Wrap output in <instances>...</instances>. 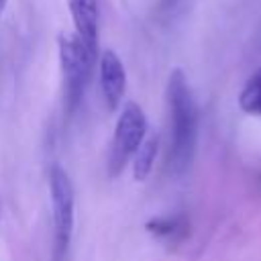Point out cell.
<instances>
[{
    "instance_id": "cell-5",
    "label": "cell",
    "mask_w": 261,
    "mask_h": 261,
    "mask_svg": "<svg viewBox=\"0 0 261 261\" xmlns=\"http://www.w3.org/2000/svg\"><path fill=\"white\" fill-rule=\"evenodd\" d=\"M98 73H100V90H102L104 102L108 110H116L126 90V71L120 57L112 49H106L100 53Z\"/></svg>"
},
{
    "instance_id": "cell-1",
    "label": "cell",
    "mask_w": 261,
    "mask_h": 261,
    "mask_svg": "<svg viewBox=\"0 0 261 261\" xmlns=\"http://www.w3.org/2000/svg\"><path fill=\"white\" fill-rule=\"evenodd\" d=\"M167 110H169V151L167 171L181 175L194 159L198 143V108L186 73L175 67L167 80Z\"/></svg>"
},
{
    "instance_id": "cell-11",
    "label": "cell",
    "mask_w": 261,
    "mask_h": 261,
    "mask_svg": "<svg viewBox=\"0 0 261 261\" xmlns=\"http://www.w3.org/2000/svg\"><path fill=\"white\" fill-rule=\"evenodd\" d=\"M6 4H8V0H0V20H2V14L6 10Z\"/></svg>"
},
{
    "instance_id": "cell-3",
    "label": "cell",
    "mask_w": 261,
    "mask_h": 261,
    "mask_svg": "<svg viewBox=\"0 0 261 261\" xmlns=\"http://www.w3.org/2000/svg\"><path fill=\"white\" fill-rule=\"evenodd\" d=\"M49 192L53 208V253L51 261H65L71 232H73V206L75 194L67 171L61 165H51L49 169Z\"/></svg>"
},
{
    "instance_id": "cell-10",
    "label": "cell",
    "mask_w": 261,
    "mask_h": 261,
    "mask_svg": "<svg viewBox=\"0 0 261 261\" xmlns=\"http://www.w3.org/2000/svg\"><path fill=\"white\" fill-rule=\"evenodd\" d=\"M175 2H177V0H161V8H163V10H167V8H171Z\"/></svg>"
},
{
    "instance_id": "cell-4",
    "label": "cell",
    "mask_w": 261,
    "mask_h": 261,
    "mask_svg": "<svg viewBox=\"0 0 261 261\" xmlns=\"http://www.w3.org/2000/svg\"><path fill=\"white\" fill-rule=\"evenodd\" d=\"M145 137H147V118L143 108L137 102H126L118 116L114 137L108 149L106 167L110 177H116L126 167V163L130 161V157L135 155V151L139 149Z\"/></svg>"
},
{
    "instance_id": "cell-2",
    "label": "cell",
    "mask_w": 261,
    "mask_h": 261,
    "mask_svg": "<svg viewBox=\"0 0 261 261\" xmlns=\"http://www.w3.org/2000/svg\"><path fill=\"white\" fill-rule=\"evenodd\" d=\"M57 53H59V67L63 75L65 112L73 114L84 98L92 67L98 59L86 49V45L80 41L75 33H61L57 37Z\"/></svg>"
},
{
    "instance_id": "cell-6",
    "label": "cell",
    "mask_w": 261,
    "mask_h": 261,
    "mask_svg": "<svg viewBox=\"0 0 261 261\" xmlns=\"http://www.w3.org/2000/svg\"><path fill=\"white\" fill-rule=\"evenodd\" d=\"M67 8L73 20L75 35L86 45V49L98 59V22H100L98 0H67Z\"/></svg>"
},
{
    "instance_id": "cell-7",
    "label": "cell",
    "mask_w": 261,
    "mask_h": 261,
    "mask_svg": "<svg viewBox=\"0 0 261 261\" xmlns=\"http://www.w3.org/2000/svg\"><path fill=\"white\" fill-rule=\"evenodd\" d=\"M145 228L155 234L157 239L163 241H181L188 230H190V222L184 214H171V216H155L151 218Z\"/></svg>"
},
{
    "instance_id": "cell-9",
    "label": "cell",
    "mask_w": 261,
    "mask_h": 261,
    "mask_svg": "<svg viewBox=\"0 0 261 261\" xmlns=\"http://www.w3.org/2000/svg\"><path fill=\"white\" fill-rule=\"evenodd\" d=\"M239 106L247 114H261V67L245 82L239 94Z\"/></svg>"
},
{
    "instance_id": "cell-8",
    "label": "cell",
    "mask_w": 261,
    "mask_h": 261,
    "mask_svg": "<svg viewBox=\"0 0 261 261\" xmlns=\"http://www.w3.org/2000/svg\"><path fill=\"white\" fill-rule=\"evenodd\" d=\"M157 153H159V135L157 133H147V137L143 139V143L139 145V149L133 155V175H135V179H139V181L147 179V175L153 169Z\"/></svg>"
}]
</instances>
